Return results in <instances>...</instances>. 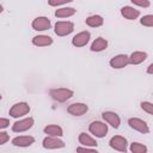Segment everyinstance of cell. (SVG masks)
<instances>
[{
  "label": "cell",
  "mask_w": 153,
  "mask_h": 153,
  "mask_svg": "<svg viewBox=\"0 0 153 153\" xmlns=\"http://www.w3.org/2000/svg\"><path fill=\"white\" fill-rule=\"evenodd\" d=\"M130 152L131 153H147V147L139 142H133L130 145Z\"/></svg>",
  "instance_id": "cell-23"
},
{
  "label": "cell",
  "mask_w": 153,
  "mask_h": 153,
  "mask_svg": "<svg viewBox=\"0 0 153 153\" xmlns=\"http://www.w3.org/2000/svg\"><path fill=\"white\" fill-rule=\"evenodd\" d=\"M43 131L48 135V136H53V137H60L63 135V131H62V128L60 126H56V124H49L47 126Z\"/></svg>",
  "instance_id": "cell-17"
},
{
  "label": "cell",
  "mask_w": 153,
  "mask_h": 153,
  "mask_svg": "<svg viewBox=\"0 0 153 153\" xmlns=\"http://www.w3.org/2000/svg\"><path fill=\"white\" fill-rule=\"evenodd\" d=\"M141 109L143 111H146L147 114H149V115L153 114V104L149 103V102H142L141 103Z\"/></svg>",
  "instance_id": "cell-25"
},
{
  "label": "cell",
  "mask_w": 153,
  "mask_h": 153,
  "mask_svg": "<svg viewBox=\"0 0 153 153\" xmlns=\"http://www.w3.org/2000/svg\"><path fill=\"white\" fill-rule=\"evenodd\" d=\"M90 37H91V33L88 31H81L79 33H76L73 38H72V44L74 47H84L90 41Z\"/></svg>",
  "instance_id": "cell-9"
},
{
  "label": "cell",
  "mask_w": 153,
  "mask_h": 153,
  "mask_svg": "<svg viewBox=\"0 0 153 153\" xmlns=\"http://www.w3.org/2000/svg\"><path fill=\"white\" fill-rule=\"evenodd\" d=\"M147 73H148V74H152V73H153V63H151V65L148 66V69H147Z\"/></svg>",
  "instance_id": "cell-31"
},
{
  "label": "cell",
  "mask_w": 153,
  "mask_h": 153,
  "mask_svg": "<svg viewBox=\"0 0 153 153\" xmlns=\"http://www.w3.org/2000/svg\"><path fill=\"white\" fill-rule=\"evenodd\" d=\"M140 23H141L143 26H148V27H152V26H153V16H152V14H147V16H143V17L140 19Z\"/></svg>",
  "instance_id": "cell-24"
},
{
  "label": "cell",
  "mask_w": 153,
  "mask_h": 153,
  "mask_svg": "<svg viewBox=\"0 0 153 153\" xmlns=\"http://www.w3.org/2000/svg\"><path fill=\"white\" fill-rule=\"evenodd\" d=\"M79 142L82 145V146H85V147H97V141L93 139V137H91L88 134H86V133H80V135H79Z\"/></svg>",
  "instance_id": "cell-20"
},
{
  "label": "cell",
  "mask_w": 153,
  "mask_h": 153,
  "mask_svg": "<svg viewBox=\"0 0 153 153\" xmlns=\"http://www.w3.org/2000/svg\"><path fill=\"white\" fill-rule=\"evenodd\" d=\"M103 118L106 123H109L111 127H114L115 129H117L121 124V118L116 112L112 111H104L103 112Z\"/></svg>",
  "instance_id": "cell-12"
},
{
  "label": "cell",
  "mask_w": 153,
  "mask_h": 153,
  "mask_svg": "<svg viewBox=\"0 0 153 153\" xmlns=\"http://www.w3.org/2000/svg\"><path fill=\"white\" fill-rule=\"evenodd\" d=\"M121 14L126 19L134 20V19H136L140 16V11L136 10V8H134V7H130V6H124V7L121 8Z\"/></svg>",
  "instance_id": "cell-16"
},
{
  "label": "cell",
  "mask_w": 153,
  "mask_h": 153,
  "mask_svg": "<svg viewBox=\"0 0 153 153\" xmlns=\"http://www.w3.org/2000/svg\"><path fill=\"white\" fill-rule=\"evenodd\" d=\"M35 142V139L32 136H29V135H23V136H17L12 140V143L13 146H17V147H29L31 146L32 143Z\"/></svg>",
  "instance_id": "cell-14"
},
{
  "label": "cell",
  "mask_w": 153,
  "mask_h": 153,
  "mask_svg": "<svg viewBox=\"0 0 153 153\" xmlns=\"http://www.w3.org/2000/svg\"><path fill=\"white\" fill-rule=\"evenodd\" d=\"M67 2H71V0H63V1H49L50 6H60V5H65Z\"/></svg>",
  "instance_id": "cell-30"
},
{
  "label": "cell",
  "mask_w": 153,
  "mask_h": 153,
  "mask_svg": "<svg viewBox=\"0 0 153 153\" xmlns=\"http://www.w3.org/2000/svg\"><path fill=\"white\" fill-rule=\"evenodd\" d=\"M0 100H1V93H0Z\"/></svg>",
  "instance_id": "cell-33"
},
{
  "label": "cell",
  "mask_w": 153,
  "mask_h": 153,
  "mask_svg": "<svg viewBox=\"0 0 153 153\" xmlns=\"http://www.w3.org/2000/svg\"><path fill=\"white\" fill-rule=\"evenodd\" d=\"M88 110V106L84 103H73L68 106L67 111L73 116H82Z\"/></svg>",
  "instance_id": "cell-11"
},
{
  "label": "cell",
  "mask_w": 153,
  "mask_h": 153,
  "mask_svg": "<svg viewBox=\"0 0 153 153\" xmlns=\"http://www.w3.org/2000/svg\"><path fill=\"white\" fill-rule=\"evenodd\" d=\"M128 124L130 128H133L134 130H137L142 134H147L149 133V128H148V124L143 121V120H140V118H136V117H131L128 120Z\"/></svg>",
  "instance_id": "cell-7"
},
{
  "label": "cell",
  "mask_w": 153,
  "mask_h": 153,
  "mask_svg": "<svg viewBox=\"0 0 153 153\" xmlns=\"http://www.w3.org/2000/svg\"><path fill=\"white\" fill-rule=\"evenodd\" d=\"M32 44L36 47H48L53 44V38L47 35H38L32 38Z\"/></svg>",
  "instance_id": "cell-15"
},
{
  "label": "cell",
  "mask_w": 153,
  "mask_h": 153,
  "mask_svg": "<svg viewBox=\"0 0 153 153\" xmlns=\"http://www.w3.org/2000/svg\"><path fill=\"white\" fill-rule=\"evenodd\" d=\"M76 152L78 153H98V151L92 149V148H88V147H78L76 148Z\"/></svg>",
  "instance_id": "cell-26"
},
{
  "label": "cell",
  "mask_w": 153,
  "mask_h": 153,
  "mask_svg": "<svg viewBox=\"0 0 153 153\" xmlns=\"http://www.w3.org/2000/svg\"><path fill=\"white\" fill-rule=\"evenodd\" d=\"M10 140V136L6 131H0V145H4L6 143L7 141Z\"/></svg>",
  "instance_id": "cell-27"
},
{
  "label": "cell",
  "mask_w": 153,
  "mask_h": 153,
  "mask_svg": "<svg viewBox=\"0 0 153 153\" xmlns=\"http://www.w3.org/2000/svg\"><path fill=\"white\" fill-rule=\"evenodd\" d=\"M131 2L134 5H137L140 7H148L149 6V1L148 0H143V1H139V0H131Z\"/></svg>",
  "instance_id": "cell-28"
},
{
  "label": "cell",
  "mask_w": 153,
  "mask_h": 153,
  "mask_svg": "<svg viewBox=\"0 0 153 153\" xmlns=\"http://www.w3.org/2000/svg\"><path fill=\"white\" fill-rule=\"evenodd\" d=\"M106 47H108V41L105 38L98 37L92 42L90 49L91 51H103L104 49H106Z\"/></svg>",
  "instance_id": "cell-18"
},
{
  "label": "cell",
  "mask_w": 153,
  "mask_h": 153,
  "mask_svg": "<svg viewBox=\"0 0 153 153\" xmlns=\"http://www.w3.org/2000/svg\"><path fill=\"white\" fill-rule=\"evenodd\" d=\"M86 24L91 27H98V26H102L103 23H104V19L102 16H98V14H93V16H90L86 18Z\"/></svg>",
  "instance_id": "cell-21"
},
{
  "label": "cell",
  "mask_w": 153,
  "mask_h": 153,
  "mask_svg": "<svg viewBox=\"0 0 153 153\" xmlns=\"http://www.w3.org/2000/svg\"><path fill=\"white\" fill-rule=\"evenodd\" d=\"M73 14H75V10L73 7H62L55 11V16L57 18H67V17H72Z\"/></svg>",
  "instance_id": "cell-22"
},
{
  "label": "cell",
  "mask_w": 153,
  "mask_h": 153,
  "mask_svg": "<svg viewBox=\"0 0 153 153\" xmlns=\"http://www.w3.org/2000/svg\"><path fill=\"white\" fill-rule=\"evenodd\" d=\"M10 126V121L7 118H0V129L7 128Z\"/></svg>",
  "instance_id": "cell-29"
},
{
  "label": "cell",
  "mask_w": 153,
  "mask_h": 153,
  "mask_svg": "<svg viewBox=\"0 0 153 153\" xmlns=\"http://www.w3.org/2000/svg\"><path fill=\"white\" fill-rule=\"evenodd\" d=\"M50 96L53 99L57 100V102H66L67 99L73 97V91L69 88H53L50 90Z\"/></svg>",
  "instance_id": "cell-1"
},
{
  "label": "cell",
  "mask_w": 153,
  "mask_h": 153,
  "mask_svg": "<svg viewBox=\"0 0 153 153\" xmlns=\"http://www.w3.org/2000/svg\"><path fill=\"white\" fill-rule=\"evenodd\" d=\"M88 130L91 134H93L97 137H104L108 133V126L100 121H94L90 124Z\"/></svg>",
  "instance_id": "cell-2"
},
{
  "label": "cell",
  "mask_w": 153,
  "mask_h": 153,
  "mask_svg": "<svg viewBox=\"0 0 153 153\" xmlns=\"http://www.w3.org/2000/svg\"><path fill=\"white\" fill-rule=\"evenodd\" d=\"M2 11H4V8H2V6H1V5H0V13H1V12H2Z\"/></svg>",
  "instance_id": "cell-32"
},
{
  "label": "cell",
  "mask_w": 153,
  "mask_h": 153,
  "mask_svg": "<svg viewBox=\"0 0 153 153\" xmlns=\"http://www.w3.org/2000/svg\"><path fill=\"white\" fill-rule=\"evenodd\" d=\"M30 111V106L27 103L25 102H20V103H16L11 109H10V115L12 117H22L26 114H29Z\"/></svg>",
  "instance_id": "cell-4"
},
{
  "label": "cell",
  "mask_w": 153,
  "mask_h": 153,
  "mask_svg": "<svg viewBox=\"0 0 153 153\" xmlns=\"http://www.w3.org/2000/svg\"><path fill=\"white\" fill-rule=\"evenodd\" d=\"M74 30V24L72 22H57L55 24V33L57 36H67Z\"/></svg>",
  "instance_id": "cell-3"
},
{
  "label": "cell",
  "mask_w": 153,
  "mask_h": 153,
  "mask_svg": "<svg viewBox=\"0 0 153 153\" xmlns=\"http://www.w3.org/2000/svg\"><path fill=\"white\" fill-rule=\"evenodd\" d=\"M127 65H129V57L126 54L116 55L110 60V66L112 68H123Z\"/></svg>",
  "instance_id": "cell-13"
},
{
  "label": "cell",
  "mask_w": 153,
  "mask_h": 153,
  "mask_svg": "<svg viewBox=\"0 0 153 153\" xmlns=\"http://www.w3.org/2000/svg\"><path fill=\"white\" fill-rule=\"evenodd\" d=\"M43 147L48 148V149H56V148H63L65 147V142L57 137H53V136H47L43 139Z\"/></svg>",
  "instance_id": "cell-10"
},
{
  "label": "cell",
  "mask_w": 153,
  "mask_h": 153,
  "mask_svg": "<svg viewBox=\"0 0 153 153\" xmlns=\"http://www.w3.org/2000/svg\"><path fill=\"white\" fill-rule=\"evenodd\" d=\"M32 29L36 31H44L48 30L51 25L50 19H48L47 17H37L32 20Z\"/></svg>",
  "instance_id": "cell-8"
},
{
  "label": "cell",
  "mask_w": 153,
  "mask_h": 153,
  "mask_svg": "<svg viewBox=\"0 0 153 153\" xmlns=\"http://www.w3.org/2000/svg\"><path fill=\"white\" fill-rule=\"evenodd\" d=\"M109 145H110V147L111 148H114V149H116V151H118V152H127V140H126V137H123V136H121V135H115V136H112L111 139H110V141H109Z\"/></svg>",
  "instance_id": "cell-6"
},
{
  "label": "cell",
  "mask_w": 153,
  "mask_h": 153,
  "mask_svg": "<svg viewBox=\"0 0 153 153\" xmlns=\"http://www.w3.org/2000/svg\"><path fill=\"white\" fill-rule=\"evenodd\" d=\"M33 118L32 117H27V118H23V120H19L17 122L13 123L12 126V130L16 131V133H22V131H26L29 130L30 128H32L33 126Z\"/></svg>",
  "instance_id": "cell-5"
},
{
  "label": "cell",
  "mask_w": 153,
  "mask_h": 153,
  "mask_svg": "<svg viewBox=\"0 0 153 153\" xmlns=\"http://www.w3.org/2000/svg\"><path fill=\"white\" fill-rule=\"evenodd\" d=\"M128 57H129V63L130 65H139V63L143 62L147 59V54L145 51H134Z\"/></svg>",
  "instance_id": "cell-19"
}]
</instances>
